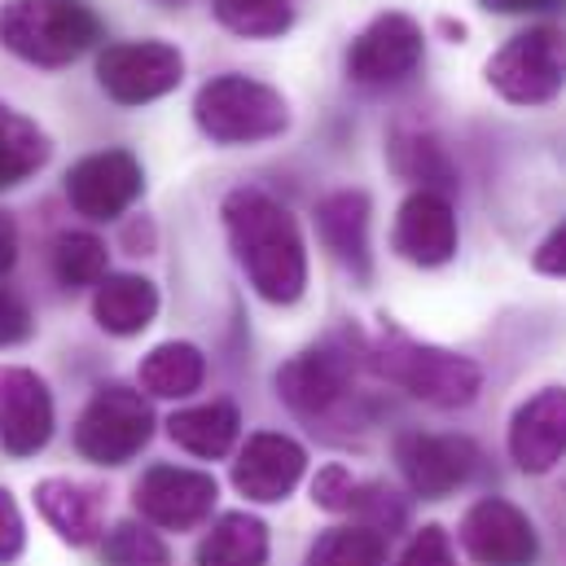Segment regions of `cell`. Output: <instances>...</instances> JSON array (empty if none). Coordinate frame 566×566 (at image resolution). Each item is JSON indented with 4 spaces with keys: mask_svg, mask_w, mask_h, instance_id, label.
<instances>
[{
    "mask_svg": "<svg viewBox=\"0 0 566 566\" xmlns=\"http://www.w3.org/2000/svg\"><path fill=\"white\" fill-rule=\"evenodd\" d=\"M193 119L216 145H255L273 142L290 128V106L277 88L247 80V75H220L198 88Z\"/></svg>",
    "mask_w": 566,
    "mask_h": 566,
    "instance_id": "cell-5",
    "label": "cell"
},
{
    "mask_svg": "<svg viewBox=\"0 0 566 566\" xmlns=\"http://www.w3.org/2000/svg\"><path fill=\"white\" fill-rule=\"evenodd\" d=\"M158 312V290L145 277H106L97 298H93V316L106 334H142Z\"/></svg>",
    "mask_w": 566,
    "mask_h": 566,
    "instance_id": "cell-21",
    "label": "cell"
},
{
    "mask_svg": "<svg viewBox=\"0 0 566 566\" xmlns=\"http://www.w3.org/2000/svg\"><path fill=\"white\" fill-rule=\"evenodd\" d=\"M510 457L523 474H549L566 457V387H545L510 418Z\"/></svg>",
    "mask_w": 566,
    "mask_h": 566,
    "instance_id": "cell-15",
    "label": "cell"
},
{
    "mask_svg": "<svg viewBox=\"0 0 566 566\" xmlns=\"http://www.w3.org/2000/svg\"><path fill=\"white\" fill-rule=\"evenodd\" d=\"M53 434V396L49 387L22 369L0 365V448L9 457H31Z\"/></svg>",
    "mask_w": 566,
    "mask_h": 566,
    "instance_id": "cell-14",
    "label": "cell"
},
{
    "mask_svg": "<svg viewBox=\"0 0 566 566\" xmlns=\"http://www.w3.org/2000/svg\"><path fill=\"white\" fill-rule=\"evenodd\" d=\"M13 260H18V229H13V220L0 211V277L13 269Z\"/></svg>",
    "mask_w": 566,
    "mask_h": 566,
    "instance_id": "cell-35",
    "label": "cell"
},
{
    "mask_svg": "<svg viewBox=\"0 0 566 566\" xmlns=\"http://www.w3.org/2000/svg\"><path fill=\"white\" fill-rule=\"evenodd\" d=\"M492 93L510 106H549L566 88V27L541 22L510 35L483 66Z\"/></svg>",
    "mask_w": 566,
    "mask_h": 566,
    "instance_id": "cell-4",
    "label": "cell"
},
{
    "mask_svg": "<svg viewBox=\"0 0 566 566\" xmlns=\"http://www.w3.org/2000/svg\"><path fill=\"white\" fill-rule=\"evenodd\" d=\"M163 4H180V0H163Z\"/></svg>",
    "mask_w": 566,
    "mask_h": 566,
    "instance_id": "cell-38",
    "label": "cell"
},
{
    "mask_svg": "<svg viewBox=\"0 0 566 566\" xmlns=\"http://www.w3.org/2000/svg\"><path fill=\"white\" fill-rule=\"evenodd\" d=\"M365 365H374L387 382L405 387L409 396H418L434 409H461L479 396L483 387V369L470 360V356H457V352H443V347H430L409 338L405 329L396 325H382L374 343H365Z\"/></svg>",
    "mask_w": 566,
    "mask_h": 566,
    "instance_id": "cell-2",
    "label": "cell"
},
{
    "mask_svg": "<svg viewBox=\"0 0 566 566\" xmlns=\"http://www.w3.org/2000/svg\"><path fill=\"white\" fill-rule=\"evenodd\" d=\"M352 387H356V360L347 347L334 343L312 347L277 369V396L307 422L334 418L347 405Z\"/></svg>",
    "mask_w": 566,
    "mask_h": 566,
    "instance_id": "cell-9",
    "label": "cell"
},
{
    "mask_svg": "<svg viewBox=\"0 0 566 566\" xmlns=\"http://www.w3.org/2000/svg\"><path fill=\"white\" fill-rule=\"evenodd\" d=\"M180 75H185V57L176 44H163V40L111 44L97 57V84L119 106H145L167 97L180 84Z\"/></svg>",
    "mask_w": 566,
    "mask_h": 566,
    "instance_id": "cell-8",
    "label": "cell"
},
{
    "mask_svg": "<svg viewBox=\"0 0 566 566\" xmlns=\"http://www.w3.org/2000/svg\"><path fill=\"white\" fill-rule=\"evenodd\" d=\"M102 18L84 0H4L0 44L35 66H66L93 49Z\"/></svg>",
    "mask_w": 566,
    "mask_h": 566,
    "instance_id": "cell-3",
    "label": "cell"
},
{
    "mask_svg": "<svg viewBox=\"0 0 566 566\" xmlns=\"http://www.w3.org/2000/svg\"><path fill=\"white\" fill-rule=\"evenodd\" d=\"M35 329L31 321V307L13 294V290H0V347H13V343H27Z\"/></svg>",
    "mask_w": 566,
    "mask_h": 566,
    "instance_id": "cell-32",
    "label": "cell"
},
{
    "mask_svg": "<svg viewBox=\"0 0 566 566\" xmlns=\"http://www.w3.org/2000/svg\"><path fill=\"white\" fill-rule=\"evenodd\" d=\"M269 527L255 514H224L198 549V566H264Z\"/></svg>",
    "mask_w": 566,
    "mask_h": 566,
    "instance_id": "cell-23",
    "label": "cell"
},
{
    "mask_svg": "<svg viewBox=\"0 0 566 566\" xmlns=\"http://www.w3.org/2000/svg\"><path fill=\"white\" fill-rule=\"evenodd\" d=\"M35 501H40V514H44L71 545L97 541V532H102V496H97V492H88V488H80V483H66V479H49V483H40Z\"/></svg>",
    "mask_w": 566,
    "mask_h": 566,
    "instance_id": "cell-19",
    "label": "cell"
},
{
    "mask_svg": "<svg viewBox=\"0 0 566 566\" xmlns=\"http://www.w3.org/2000/svg\"><path fill=\"white\" fill-rule=\"evenodd\" d=\"M400 566H457L448 532H443V527H434V523H430V527H422V532L413 536V545L405 549Z\"/></svg>",
    "mask_w": 566,
    "mask_h": 566,
    "instance_id": "cell-31",
    "label": "cell"
},
{
    "mask_svg": "<svg viewBox=\"0 0 566 566\" xmlns=\"http://www.w3.org/2000/svg\"><path fill=\"white\" fill-rule=\"evenodd\" d=\"M238 430H242V418L224 400H211V405L171 413V422H167L171 443L185 448V452H193V457H224L238 443Z\"/></svg>",
    "mask_w": 566,
    "mask_h": 566,
    "instance_id": "cell-20",
    "label": "cell"
},
{
    "mask_svg": "<svg viewBox=\"0 0 566 566\" xmlns=\"http://www.w3.org/2000/svg\"><path fill=\"white\" fill-rule=\"evenodd\" d=\"M149 434H154V413L145 396L115 382L88 400L84 418L75 426V448L97 465H124L149 443Z\"/></svg>",
    "mask_w": 566,
    "mask_h": 566,
    "instance_id": "cell-6",
    "label": "cell"
},
{
    "mask_svg": "<svg viewBox=\"0 0 566 566\" xmlns=\"http://www.w3.org/2000/svg\"><path fill=\"white\" fill-rule=\"evenodd\" d=\"M532 264H536V273H545V277H566V220L536 247Z\"/></svg>",
    "mask_w": 566,
    "mask_h": 566,
    "instance_id": "cell-33",
    "label": "cell"
},
{
    "mask_svg": "<svg viewBox=\"0 0 566 566\" xmlns=\"http://www.w3.org/2000/svg\"><path fill=\"white\" fill-rule=\"evenodd\" d=\"M303 465H307V452L290 434L260 430L247 439V448L233 461V488L247 501L273 505V501H285L294 492V483L303 479Z\"/></svg>",
    "mask_w": 566,
    "mask_h": 566,
    "instance_id": "cell-16",
    "label": "cell"
},
{
    "mask_svg": "<svg viewBox=\"0 0 566 566\" xmlns=\"http://www.w3.org/2000/svg\"><path fill=\"white\" fill-rule=\"evenodd\" d=\"M142 387L158 400H180L193 396L207 378V360L193 343H163L142 360Z\"/></svg>",
    "mask_w": 566,
    "mask_h": 566,
    "instance_id": "cell-22",
    "label": "cell"
},
{
    "mask_svg": "<svg viewBox=\"0 0 566 566\" xmlns=\"http://www.w3.org/2000/svg\"><path fill=\"white\" fill-rule=\"evenodd\" d=\"M124 242H128V247H137V251H133V255H145V251H149V247H154V229H149V224H142V229H137V224H133V229H128V233H124Z\"/></svg>",
    "mask_w": 566,
    "mask_h": 566,
    "instance_id": "cell-37",
    "label": "cell"
},
{
    "mask_svg": "<svg viewBox=\"0 0 566 566\" xmlns=\"http://www.w3.org/2000/svg\"><path fill=\"white\" fill-rule=\"evenodd\" d=\"M396 461L418 496L439 501L461 483H470L483 457L465 434H405L396 443Z\"/></svg>",
    "mask_w": 566,
    "mask_h": 566,
    "instance_id": "cell-13",
    "label": "cell"
},
{
    "mask_svg": "<svg viewBox=\"0 0 566 566\" xmlns=\"http://www.w3.org/2000/svg\"><path fill=\"white\" fill-rule=\"evenodd\" d=\"M479 4L492 13H541V9H554L563 0H479Z\"/></svg>",
    "mask_w": 566,
    "mask_h": 566,
    "instance_id": "cell-36",
    "label": "cell"
},
{
    "mask_svg": "<svg viewBox=\"0 0 566 566\" xmlns=\"http://www.w3.org/2000/svg\"><path fill=\"white\" fill-rule=\"evenodd\" d=\"M44 163H49V137L18 111L0 106V189L22 185Z\"/></svg>",
    "mask_w": 566,
    "mask_h": 566,
    "instance_id": "cell-24",
    "label": "cell"
},
{
    "mask_svg": "<svg viewBox=\"0 0 566 566\" xmlns=\"http://www.w3.org/2000/svg\"><path fill=\"white\" fill-rule=\"evenodd\" d=\"M211 13L242 40H277L294 27V0H211Z\"/></svg>",
    "mask_w": 566,
    "mask_h": 566,
    "instance_id": "cell-26",
    "label": "cell"
},
{
    "mask_svg": "<svg viewBox=\"0 0 566 566\" xmlns=\"http://www.w3.org/2000/svg\"><path fill=\"white\" fill-rule=\"evenodd\" d=\"M369 216H374V202H369L365 189H338V193L321 198V207H316L321 242L360 282H369V273H374V260H369Z\"/></svg>",
    "mask_w": 566,
    "mask_h": 566,
    "instance_id": "cell-18",
    "label": "cell"
},
{
    "mask_svg": "<svg viewBox=\"0 0 566 566\" xmlns=\"http://www.w3.org/2000/svg\"><path fill=\"white\" fill-rule=\"evenodd\" d=\"M391 163H396V171H400L405 180L422 185L430 193H443V198H448V193L457 189V171H452L443 145L434 142L430 133H400V137L391 142Z\"/></svg>",
    "mask_w": 566,
    "mask_h": 566,
    "instance_id": "cell-25",
    "label": "cell"
},
{
    "mask_svg": "<svg viewBox=\"0 0 566 566\" xmlns=\"http://www.w3.org/2000/svg\"><path fill=\"white\" fill-rule=\"evenodd\" d=\"M137 510L145 523L163 532H189L216 510V479L202 470L154 465L137 483Z\"/></svg>",
    "mask_w": 566,
    "mask_h": 566,
    "instance_id": "cell-12",
    "label": "cell"
},
{
    "mask_svg": "<svg viewBox=\"0 0 566 566\" xmlns=\"http://www.w3.org/2000/svg\"><path fill=\"white\" fill-rule=\"evenodd\" d=\"M53 273L66 290L106 282V242L93 233H66L53 247Z\"/></svg>",
    "mask_w": 566,
    "mask_h": 566,
    "instance_id": "cell-28",
    "label": "cell"
},
{
    "mask_svg": "<svg viewBox=\"0 0 566 566\" xmlns=\"http://www.w3.org/2000/svg\"><path fill=\"white\" fill-rule=\"evenodd\" d=\"M22 549V518H18V505L9 501V492L0 488V563H13Z\"/></svg>",
    "mask_w": 566,
    "mask_h": 566,
    "instance_id": "cell-34",
    "label": "cell"
},
{
    "mask_svg": "<svg viewBox=\"0 0 566 566\" xmlns=\"http://www.w3.org/2000/svg\"><path fill=\"white\" fill-rule=\"evenodd\" d=\"M229 247L251 277L255 294L290 307L307 290V251L294 216L264 189H233L220 207Z\"/></svg>",
    "mask_w": 566,
    "mask_h": 566,
    "instance_id": "cell-1",
    "label": "cell"
},
{
    "mask_svg": "<svg viewBox=\"0 0 566 566\" xmlns=\"http://www.w3.org/2000/svg\"><path fill=\"white\" fill-rule=\"evenodd\" d=\"M461 545L479 566H532L541 554L532 518L501 496L470 505L461 523Z\"/></svg>",
    "mask_w": 566,
    "mask_h": 566,
    "instance_id": "cell-10",
    "label": "cell"
},
{
    "mask_svg": "<svg viewBox=\"0 0 566 566\" xmlns=\"http://www.w3.org/2000/svg\"><path fill=\"white\" fill-rule=\"evenodd\" d=\"M142 163L128 149L88 154L66 176V198L88 220H119L142 198Z\"/></svg>",
    "mask_w": 566,
    "mask_h": 566,
    "instance_id": "cell-11",
    "label": "cell"
},
{
    "mask_svg": "<svg viewBox=\"0 0 566 566\" xmlns=\"http://www.w3.org/2000/svg\"><path fill=\"white\" fill-rule=\"evenodd\" d=\"M356 492H360V483H356V474L347 470V465H325L321 474H316V483H312V501L321 505V510H352V501H356Z\"/></svg>",
    "mask_w": 566,
    "mask_h": 566,
    "instance_id": "cell-30",
    "label": "cell"
},
{
    "mask_svg": "<svg viewBox=\"0 0 566 566\" xmlns=\"http://www.w3.org/2000/svg\"><path fill=\"white\" fill-rule=\"evenodd\" d=\"M387 563V536L369 532V527H334L325 532L303 566H382Z\"/></svg>",
    "mask_w": 566,
    "mask_h": 566,
    "instance_id": "cell-27",
    "label": "cell"
},
{
    "mask_svg": "<svg viewBox=\"0 0 566 566\" xmlns=\"http://www.w3.org/2000/svg\"><path fill=\"white\" fill-rule=\"evenodd\" d=\"M102 554H106L111 566H171V554H167L163 536L149 532L145 523H124V527H115V532L106 536Z\"/></svg>",
    "mask_w": 566,
    "mask_h": 566,
    "instance_id": "cell-29",
    "label": "cell"
},
{
    "mask_svg": "<svg viewBox=\"0 0 566 566\" xmlns=\"http://www.w3.org/2000/svg\"><path fill=\"white\" fill-rule=\"evenodd\" d=\"M396 251L418 269H443L457 255V216L443 193L418 189L396 216Z\"/></svg>",
    "mask_w": 566,
    "mask_h": 566,
    "instance_id": "cell-17",
    "label": "cell"
},
{
    "mask_svg": "<svg viewBox=\"0 0 566 566\" xmlns=\"http://www.w3.org/2000/svg\"><path fill=\"white\" fill-rule=\"evenodd\" d=\"M426 57L422 27L409 13H378L347 49V75L365 88H391L405 84Z\"/></svg>",
    "mask_w": 566,
    "mask_h": 566,
    "instance_id": "cell-7",
    "label": "cell"
}]
</instances>
